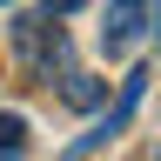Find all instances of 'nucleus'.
Wrapping results in <instances>:
<instances>
[{"label":"nucleus","mask_w":161,"mask_h":161,"mask_svg":"<svg viewBox=\"0 0 161 161\" xmlns=\"http://www.w3.org/2000/svg\"><path fill=\"white\" fill-rule=\"evenodd\" d=\"M141 27H148V0H108V14H101V47L108 54H128Z\"/></svg>","instance_id":"nucleus-3"},{"label":"nucleus","mask_w":161,"mask_h":161,"mask_svg":"<svg viewBox=\"0 0 161 161\" xmlns=\"http://www.w3.org/2000/svg\"><path fill=\"white\" fill-rule=\"evenodd\" d=\"M27 148V114H0V154H20Z\"/></svg>","instance_id":"nucleus-5"},{"label":"nucleus","mask_w":161,"mask_h":161,"mask_svg":"<svg viewBox=\"0 0 161 161\" xmlns=\"http://www.w3.org/2000/svg\"><path fill=\"white\" fill-rule=\"evenodd\" d=\"M141 94H148V60L121 74V94H114V108H101V121H94V128L80 134V141H67V148H60V161H87L94 148L121 141V134H128V121H134V108H141Z\"/></svg>","instance_id":"nucleus-1"},{"label":"nucleus","mask_w":161,"mask_h":161,"mask_svg":"<svg viewBox=\"0 0 161 161\" xmlns=\"http://www.w3.org/2000/svg\"><path fill=\"white\" fill-rule=\"evenodd\" d=\"M14 47H20V60H27L40 80H67V74H74L67 34L54 27V14H20V20H14Z\"/></svg>","instance_id":"nucleus-2"},{"label":"nucleus","mask_w":161,"mask_h":161,"mask_svg":"<svg viewBox=\"0 0 161 161\" xmlns=\"http://www.w3.org/2000/svg\"><path fill=\"white\" fill-rule=\"evenodd\" d=\"M0 7H7V0H0Z\"/></svg>","instance_id":"nucleus-7"},{"label":"nucleus","mask_w":161,"mask_h":161,"mask_svg":"<svg viewBox=\"0 0 161 161\" xmlns=\"http://www.w3.org/2000/svg\"><path fill=\"white\" fill-rule=\"evenodd\" d=\"M60 101H67V108H108V80H94V74H67L60 80Z\"/></svg>","instance_id":"nucleus-4"},{"label":"nucleus","mask_w":161,"mask_h":161,"mask_svg":"<svg viewBox=\"0 0 161 161\" xmlns=\"http://www.w3.org/2000/svg\"><path fill=\"white\" fill-rule=\"evenodd\" d=\"M87 0H40V14H54V20H67V14H80Z\"/></svg>","instance_id":"nucleus-6"}]
</instances>
